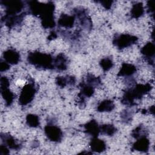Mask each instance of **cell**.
Returning <instances> with one entry per match:
<instances>
[{"label":"cell","mask_w":155,"mask_h":155,"mask_svg":"<svg viewBox=\"0 0 155 155\" xmlns=\"http://www.w3.org/2000/svg\"><path fill=\"white\" fill-rule=\"evenodd\" d=\"M152 88L151 84L147 83L145 84H138L133 87L127 90L121 99V102L127 106L136 105L135 101L139 100L149 93Z\"/></svg>","instance_id":"1"},{"label":"cell","mask_w":155,"mask_h":155,"mask_svg":"<svg viewBox=\"0 0 155 155\" xmlns=\"http://www.w3.org/2000/svg\"><path fill=\"white\" fill-rule=\"evenodd\" d=\"M27 61L29 64L38 69H54V58L50 54L39 51L30 52L27 56Z\"/></svg>","instance_id":"2"},{"label":"cell","mask_w":155,"mask_h":155,"mask_svg":"<svg viewBox=\"0 0 155 155\" xmlns=\"http://www.w3.org/2000/svg\"><path fill=\"white\" fill-rule=\"evenodd\" d=\"M55 6L53 2L49 1L45 3L44 10L41 16V25L44 28H52L55 27L54 11Z\"/></svg>","instance_id":"3"},{"label":"cell","mask_w":155,"mask_h":155,"mask_svg":"<svg viewBox=\"0 0 155 155\" xmlns=\"http://www.w3.org/2000/svg\"><path fill=\"white\" fill-rule=\"evenodd\" d=\"M37 91L36 87L33 81L29 82L22 88L19 97V104L25 106L30 104L34 99Z\"/></svg>","instance_id":"4"},{"label":"cell","mask_w":155,"mask_h":155,"mask_svg":"<svg viewBox=\"0 0 155 155\" xmlns=\"http://www.w3.org/2000/svg\"><path fill=\"white\" fill-rule=\"evenodd\" d=\"M138 38L130 34H120L116 35L113 40V44L118 49H124L134 44Z\"/></svg>","instance_id":"5"},{"label":"cell","mask_w":155,"mask_h":155,"mask_svg":"<svg viewBox=\"0 0 155 155\" xmlns=\"http://www.w3.org/2000/svg\"><path fill=\"white\" fill-rule=\"evenodd\" d=\"M0 3L5 8V15H18L21 13L24 4L21 1L1 0Z\"/></svg>","instance_id":"6"},{"label":"cell","mask_w":155,"mask_h":155,"mask_svg":"<svg viewBox=\"0 0 155 155\" xmlns=\"http://www.w3.org/2000/svg\"><path fill=\"white\" fill-rule=\"evenodd\" d=\"M44 133L50 140L54 142H61L63 137V133L60 128L51 124L47 125L44 127Z\"/></svg>","instance_id":"7"},{"label":"cell","mask_w":155,"mask_h":155,"mask_svg":"<svg viewBox=\"0 0 155 155\" xmlns=\"http://www.w3.org/2000/svg\"><path fill=\"white\" fill-rule=\"evenodd\" d=\"M74 16L78 19L80 24L85 29H91L92 27V22L88 17L86 10L81 7H77L74 9Z\"/></svg>","instance_id":"8"},{"label":"cell","mask_w":155,"mask_h":155,"mask_svg":"<svg viewBox=\"0 0 155 155\" xmlns=\"http://www.w3.org/2000/svg\"><path fill=\"white\" fill-rule=\"evenodd\" d=\"M25 14V12H22L18 15H5L2 17L1 21L3 22L8 28H12L22 22Z\"/></svg>","instance_id":"9"},{"label":"cell","mask_w":155,"mask_h":155,"mask_svg":"<svg viewBox=\"0 0 155 155\" xmlns=\"http://www.w3.org/2000/svg\"><path fill=\"white\" fill-rule=\"evenodd\" d=\"M1 139L4 145L8 147L10 149L13 150H19L22 145L21 143H18L15 139L8 133H1Z\"/></svg>","instance_id":"10"},{"label":"cell","mask_w":155,"mask_h":155,"mask_svg":"<svg viewBox=\"0 0 155 155\" xmlns=\"http://www.w3.org/2000/svg\"><path fill=\"white\" fill-rule=\"evenodd\" d=\"M27 2L28 7L29 13L35 16L40 17L44 10L45 3H42L37 1H30Z\"/></svg>","instance_id":"11"},{"label":"cell","mask_w":155,"mask_h":155,"mask_svg":"<svg viewBox=\"0 0 155 155\" xmlns=\"http://www.w3.org/2000/svg\"><path fill=\"white\" fill-rule=\"evenodd\" d=\"M3 58L5 62L10 65H16L20 61L19 53L14 49L10 48L3 53Z\"/></svg>","instance_id":"12"},{"label":"cell","mask_w":155,"mask_h":155,"mask_svg":"<svg viewBox=\"0 0 155 155\" xmlns=\"http://www.w3.org/2000/svg\"><path fill=\"white\" fill-rule=\"evenodd\" d=\"M142 55L147 59L148 63L150 64H154V56L155 53V47L153 43H147L140 50Z\"/></svg>","instance_id":"13"},{"label":"cell","mask_w":155,"mask_h":155,"mask_svg":"<svg viewBox=\"0 0 155 155\" xmlns=\"http://www.w3.org/2000/svg\"><path fill=\"white\" fill-rule=\"evenodd\" d=\"M133 143L131 149L140 152H147L150 147V140L146 136L140 137Z\"/></svg>","instance_id":"14"},{"label":"cell","mask_w":155,"mask_h":155,"mask_svg":"<svg viewBox=\"0 0 155 155\" xmlns=\"http://www.w3.org/2000/svg\"><path fill=\"white\" fill-rule=\"evenodd\" d=\"M84 127L85 132L93 137H97L100 133V126H99L97 122L94 119L86 123Z\"/></svg>","instance_id":"15"},{"label":"cell","mask_w":155,"mask_h":155,"mask_svg":"<svg viewBox=\"0 0 155 155\" xmlns=\"http://www.w3.org/2000/svg\"><path fill=\"white\" fill-rule=\"evenodd\" d=\"M76 16L74 15H68L67 14H62L58 21L59 26L64 28H71L73 27L75 22Z\"/></svg>","instance_id":"16"},{"label":"cell","mask_w":155,"mask_h":155,"mask_svg":"<svg viewBox=\"0 0 155 155\" xmlns=\"http://www.w3.org/2000/svg\"><path fill=\"white\" fill-rule=\"evenodd\" d=\"M91 150L96 153H102L106 150L107 145L105 142L99 138L93 137L90 142Z\"/></svg>","instance_id":"17"},{"label":"cell","mask_w":155,"mask_h":155,"mask_svg":"<svg viewBox=\"0 0 155 155\" xmlns=\"http://www.w3.org/2000/svg\"><path fill=\"white\" fill-rule=\"evenodd\" d=\"M137 71L136 67L131 64L123 63L117 73L118 76L129 77L134 74Z\"/></svg>","instance_id":"18"},{"label":"cell","mask_w":155,"mask_h":155,"mask_svg":"<svg viewBox=\"0 0 155 155\" xmlns=\"http://www.w3.org/2000/svg\"><path fill=\"white\" fill-rule=\"evenodd\" d=\"M53 64L54 68L58 71H64L67 68V59L63 53L57 55L54 59Z\"/></svg>","instance_id":"19"},{"label":"cell","mask_w":155,"mask_h":155,"mask_svg":"<svg viewBox=\"0 0 155 155\" xmlns=\"http://www.w3.org/2000/svg\"><path fill=\"white\" fill-rule=\"evenodd\" d=\"M56 84L61 88H64L67 85H73L76 82V79L72 76H58L56 78Z\"/></svg>","instance_id":"20"},{"label":"cell","mask_w":155,"mask_h":155,"mask_svg":"<svg viewBox=\"0 0 155 155\" xmlns=\"http://www.w3.org/2000/svg\"><path fill=\"white\" fill-rule=\"evenodd\" d=\"M81 91L79 94V96H82L84 97H90L92 96L94 93V87L89 85L88 84H86L85 82H81L79 84Z\"/></svg>","instance_id":"21"},{"label":"cell","mask_w":155,"mask_h":155,"mask_svg":"<svg viewBox=\"0 0 155 155\" xmlns=\"http://www.w3.org/2000/svg\"><path fill=\"white\" fill-rule=\"evenodd\" d=\"M114 102L109 99H105L101 102L97 106V111L99 112H110L114 108Z\"/></svg>","instance_id":"22"},{"label":"cell","mask_w":155,"mask_h":155,"mask_svg":"<svg viewBox=\"0 0 155 155\" xmlns=\"http://www.w3.org/2000/svg\"><path fill=\"white\" fill-rule=\"evenodd\" d=\"M144 13V8L142 2H137L133 5L130 12L132 18L137 19L141 17Z\"/></svg>","instance_id":"23"},{"label":"cell","mask_w":155,"mask_h":155,"mask_svg":"<svg viewBox=\"0 0 155 155\" xmlns=\"http://www.w3.org/2000/svg\"><path fill=\"white\" fill-rule=\"evenodd\" d=\"M1 93L2 97L5 102V105L7 107L10 106L15 99V94L13 92L10 91V90L8 88H2L1 89Z\"/></svg>","instance_id":"24"},{"label":"cell","mask_w":155,"mask_h":155,"mask_svg":"<svg viewBox=\"0 0 155 155\" xmlns=\"http://www.w3.org/2000/svg\"><path fill=\"white\" fill-rule=\"evenodd\" d=\"M26 124L32 128H37L40 125L39 117L34 114H28L26 116Z\"/></svg>","instance_id":"25"},{"label":"cell","mask_w":155,"mask_h":155,"mask_svg":"<svg viewBox=\"0 0 155 155\" xmlns=\"http://www.w3.org/2000/svg\"><path fill=\"white\" fill-rule=\"evenodd\" d=\"M117 131L116 128L111 124H104L100 126V133L109 136H113Z\"/></svg>","instance_id":"26"},{"label":"cell","mask_w":155,"mask_h":155,"mask_svg":"<svg viewBox=\"0 0 155 155\" xmlns=\"http://www.w3.org/2000/svg\"><path fill=\"white\" fill-rule=\"evenodd\" d=\"M99 64L101 67L102 68V70L104 71H107L110 70L111 68H112V67H113L114 63L112 59H111L110 58L107 57V58H102L100 61Z\"/></svg>","instance_id":"27"},{"label":"cell","mask_w":155,"mask_h":155,"mask_svg":"<svg viewBox=\"0 0 155 155\" xmlns=\"http://www.w3.org/2000/svg\"><path fill=\"white\" fill-rule=\"evenodd\" d=\"M87 83L93 87L99 86L101 84V79L91 74H88L87 76Z\"/></svg>","instance_id":"28"},{"label":"cell","mask_w":155,"mask_h":155,"mask_svg":"<svg viewBox=\"0 0 155 155\" xmlns=\"http://www.w3.org/2000/svg\"><path fill=\"white\" fill-rule=\"evenodd\" d=\"M145 132L146 131L144 130L143 127L142 125H139L132 131L131 135L132 137L137 139L140 137L145 136Z\"/></svg>","instance_id":"29"},{"label":"cell","mask_w":155,"mask_h":155,"mask_svg":"<svg viewBox=\"0 0 155 155\" xmlns=\"http://www.w3.org/2000/svg\"><path fill=\"white\" fill-rule=\"evenodd\" d=\"M120 117L123 121H124L125 122H128L131 120L132 114L130 112H129V111L125 110L121 113Z\"/></svg>","instance_id":"30"},{"label":"cell","mask_w":155,"mask_h":155,"mask_svg":"<svg viewBox=\"0 0 155 155\" xmlns=\"http://www.w3.org/2000/svg\"><path fill=\"white\" fill-rule=\"evenodd\" d=\"M0 84H1V89L9 87L10 82H9L8 79L6 76H2L0 79Z\"/></svg>","instance_id":"31"},{"label":"cell","mask_w":155,"mask_h":155,"mask_svg":"<svg viewBox=\"0 0 155 155\" xmlns=\"http://www.w3.org/2000/svg\"><path fill=\"white\" fill-rule=\"evenodd\" d=\"M10 67V65L7 63V62H5V61H1V63H0V71L1 72H4L5 71L7 70H8Z\"/></svg>","instance_id":"32"},{"label":"cell","mask_w":155,"mask_h":155,"mask_svg":"<svg viewBox=\"0 0 155 155\" xmlns=\"http://www.w3.org/2000/svg\"><path fill=\"white\" fill-rule=\"evenodd\" d=\"M98 2L101 3L105 9L109 10L111 7L113 3V1H98Z\"/></svg>","instance_id":"33"},{"label":"cell","mask_w":155,"mask_h":155,"mask_svg":"<svg viewBox=\"0 0 155 155\" xmlns=\"http://www.w3.org/2000/svg\"><path fill=\"white\" fill-rule=\"evenodd\" d=\"M9 148L4 144H1L0 145V154L1 155H6L10 153Z\"/></svg>","instance_id":"34"},{"label":"cell","mask_w":155,"mask_h":155,"mask_svg":"<svg viewBox=\"0 0 155 155\" xmlns=\"http://www.w3.org/2000/svg\"><path fill=\"white\" fill-rule=\"evenodd\" d=\"M147 7H148V12L149 13H153L154 10H153V1H148L147 2Z\"/></svg>","instance_id":"35"},{"label":"cell","mask_w":155,"mask_h":155,"mask_svg":"<svg viewBox=\"0 0 155 155\" xmlns=\"http://www.w3.org/2000/svg\"><path fill=\"white\" fill-rule=\"evenodd\" d=\"M56 37H57L56 33L54 31H53L50 32L49 36H48V40H51V39H53L56 38Z\"/></svg>","instance_id":"36"},{"label":"cell","mask_w":155,"mask_h":155,"mask_svg":"<svg viewBox=\"0 0 155 155\" xmlns=\"http://www.w3.org/2000/svg\"><path fill=\"white\" fill-rule=\"evenodd\" d=\"M149 112L150 113H152L154 114V106L150 107V108H149Z\"/></svg>","instance_id":"37"}]
</instances>
